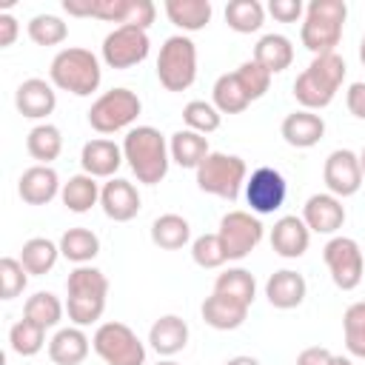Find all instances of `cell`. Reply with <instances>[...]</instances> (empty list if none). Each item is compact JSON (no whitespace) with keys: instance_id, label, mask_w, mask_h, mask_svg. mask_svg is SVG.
<instances>
[{"instance_id":"6da1fadb","label":"cell","mask_w":365,"mask_h":365,"mask_svg":"<svg viewBox=\"0 0 365 365\" xmlns=\"http://www.w3.org/2000/svg\"><path fill=\"white\" fill-rule=\"evenodd\" d=\"M123 157H125L131 174L137 177V182H143V185H157L160 180H165L168 163H171L168 143L154 125L128 128V134L123 140Z\"/></svg>"},{"instance_id":"7a4b0ae2","label":"cell","mask_w":365,"mask_h":365,"mask_svg":"<svg viewBox=\"0 0 365 365\" xmlns=\"http://www.w3.org/2000/svg\"><path fill=\"white\" fill-rule=\"evenodd\" d=\"M108 299V277L94 265H77L66 279V314L71 325H94Z\"/></svg>"},{"instance_id":"3957f363","label":"cell","mask_w":365,"mask_h":365,"mask_svg":"<svg viewBox=\"0 0 365 365\" xmlns=\"http://www.w3.org/2000/svg\"><path fill=\"white\" fill-rule=\"evenodd\" d=\"M345 60L331 51V54H319L308 63V68L294 80V97L305 111H319L325 106L334 103L342 80H345Z\"/></svg>"},{"instance_id":"277c9868","label":"cell","mask_w":365,"mask_h":365,"mask_svg":"<svg viewBox=\"0 0 365 365\" xmlns=\"http://www.w3.org/2000/svg\"><path fill=\"white\" fill-rule=\"evenodd\" d=\"M345 17H348L345 0H311L305 6V17H302V26H299L302 46L314 57L336 51L339 40H342Z\"/></svg>"},{"instance_id":"5b68a950","label":"cell","mask_w":365,"mask_h":365,"mask_svg":"<svg viewBox=\"0 0 365 365\" xmlns=\"http://www.w3.org/2000/svg\"><path fill=\"white\" fill-rule=\"evenodd\" d=\"M48 80L60 91H68L74 97H88L100 88L103 68H100V60L94 51L68 46L54 54V60L48 66Z\"/></svg>"},{"instance_id":"8992f818","label":"cell","mask_w":365,"mask_h":365,"mask_svg":"<svg viewBox=\"0 0 365 365\" xmlns=\"http://www.w3.org/2000/svg\"><path fill=\"white\" fill-rule=\"evenodd\" d=\"M245 180H248L245 160L225 151H211L197 168V188L228 202L240 197V191L245 188Z\"/></svg>"},{"instance_id":"52a82bcc","label":"cell","mask_w":365,"mask_h":365,"mask_svg":"<svg viewBox=\"0 0 365 365\" xmlns=\"http://www.w3.org/2000/svg\"><path fill=\"white\" fill-rule=\"evenodd\" d=\"M157 80L165 91H185L197 80V46L185 34H171L157 54Z\"/></svg>"},{"instance_id":"ba28073f","label":"cell","mask_w":365,"mask_h":365,"mask_svg":"<svg viewBox=\"0 0 365 365\" xmlns=\"http://www.w3.org/2000/svg\"><path fill=\"white\" fill-rule=\"evenodd\" d=\"M140 111H143V103L131 88H111L91 103L88 125L100 134H114V131L131 128Z\"/></svg>"},{"instance_id":"9c48e42d","label":"cell","mask_w":365,"mask_h":365,"mask_svg":"<svg viewBox=\"0 0 365 365\" xmlns=\"http://www.w3.org/2000/svg\"><path fill=\"white\" fill-rule=\"evenodd\" d=\"M91 348L106 365H145V345L125 322L97 325Z\"/></svg>"},{"instance_id":"30bf717a","label":"cell","mask_w":365,"mask_h":365,"mask_svg":"<svg viewBox=\"0 0 365 365\" xmlns=\"http://www.w3.org/2000/svg\"><path fill=\"white\" fill-rule=\"evenodd\" d=\"M322 259L331 271V279L339 291H354L362 282L365 274V259H362V248L356 240L351 237H331L322 248Z\"/></svg>"},{"instance_id":"8fae6325","label":"cell","mask_w":365,"mask_h":365,"mask_svg":"<svg viewBox=\"0 0 365 365\" xmlns=\"http://www.w3.org/2000/svg\"><path fill=\"white\" fill-rule=\"evenodd\" d=\"M148 51H151L148 31H143V29H137V26H117L114 31L106 34L103 48H100L103 63H106L108 68H117V71L143 63V60L148 57Z\"/></svg>"},{"instance_id":"7c38bea8","label":"cell","mask_w":365,"mask_h":365,"mask_svg":"<svg viewBox=\"0 0 365 365\" xmlns=\"http://www.w3.org/2000/svg\"><path fill=\"white\" fill-rule=\"evenodd\" d=\"M217 234L222 240V248H225L228 259H245L262 242L265 225L251 211H228L220 220V231Z\"/></svg>"},{"instance_id":"4fadbf2b","label":"cell","mask_w":365,"mask_h":365,"mask_svg":"<svg viewBox=\"0 0 365 365\" xmlns=\"http://www.w3.org/2000/svg\"><path fill=\"white\" fill-rule=\"evenodd\" d=\"M322 180H325V188L328 194L345 200V197H354L359 188H362V168H359V154H354L351 148H336L325 157V165H322Z\"/></svg>"},{"instance_id":"5bb4252c","label":"cell","mask_w":365,"mask_h":365,"mask_svg":"<svg viewBox=\"0 0 365 365\" xmlns=\"http://www.w3.org/2000/svg\"><path fill=\"white\" fill-rule=\"evenodd\" d=\"M285 197H288V182L271 165L251 171V177L245 180V200L254 214H274L277 208H282Z\"/></svg>"},{"instance_id":"9a60e30c","label":"cell","mask_w":365,"mask_h":365,"mask_svg":"<svg viewBox=\"0 0 365 365\" xmlns=\"http://www.w3.org/2000/svg\"><path fill=\"white\" fill-rule=\"evenodd\" d=\"M302 220L311 228V234H334L345 222V205L334 194H311L302 205Z\"/></svg>"},{"instance_id":"2e32d148","label":"cell","mask_w":365,"mask_h":365,"mask_svg":"<svg viewBox=\"0 0 365 365\" xmlns=\"http://www.w3.org/2000/svg\"><path fill=\"white\" fill-rule=\"evenodd\" d=\"M14 106L29 120H46L57 108V91L43 77H29L14 91Z\"/></svg>"},{"instance_id":"e0dca14e","label":"cell","mask_w":365,"mask_h":365,"mask_svg":"<svg viewBox=\"0 0 365 365\" xmlns=\"http://www.w3.org/2000/svg\"><path fill=\"white\" fill-rule=\"evenodd\" d=\"M123 145H117L114 140H88L80 151V165L83 174L94 177V180H111L117 174V168L123 165Z\"/></svg>"},{"instance_id":"ac0fdd59","label":"cell","mask_w":365,"mask_h":365,"mask_svg":"<svg viewBox=\"0 0 365 365\" xmlns=\"http://www.w3.org/2000/svg\"><path fill=\"white\" fill-rule=\"evenodd\" d=\"M103 214L114 222H128L140 214V191L123 177H111L100 191Z\"/></svg>"},{"instance_id":"d6986e66","label":"cell","mask_w":365,"mask_h":365,"mask_svg":"<svg viewBox=\"0 0 365 365\" xmlns=\"http://www.w3.org/2000/svg\"><path fill=\"white\" fill-rule=\"evenodd\" d=\"M63 191V182L51 165H31L17 180V194L29 205H48Z\"/></svg>"},{"instance_id":"ffe728a7","label":"cell","mask_w":365,"mask_h":365,"mask_svg":"<svg viewBox=\"0 0 365 365\" xmlns=\"http://www.w3.org/2000/svg\"><path fill=\"white\" fill-rule=\"evenodd\" d=\"M311 245V228L305 225L302 217L297 214H288V217H279L271 228V248L274 254L285 257V259H297L308 251Z\"/></svg>"},{"instance_id":"44dd1931","label":"cell","mask_w":365,"mask_h":365,"mask_svg":"<svg viewBox=\"0 0 365 365\" xmlns=\"http://www.w3.org/2000/svg\"><path fill=\"white\" fill-rule=\"evenodd\" d=\"M305 294H308L305 277H302L299 271H291V268L274 271V274L268 277V282H265V297H268V302H271L274 308H279V311H291V308L302 305Z\"/></svg>"},{"instance_id":"7402d4cb","label":"cell","mask_w":365,"mask_h":365,"mask_svg":"<svg viewBox=\"0 0 365 365\" xmlns=\"http://www.w3.org/2000/svg\"><path fill=\"white\" fill-rule=\"evenodd\" d=\"M279 134L288 145L294 148H314L322 137H325V120L317 114V111H291L282 125H279Z\"/></svg>"},{"instance_id":"603a6c76","label":"cell","mask_w":365,"mask_h":365,"mask_svg":"<svg viewBox=\"0 0 365 365\" xmlns=\"http://www.w3.org/2000/svg\"><path fill=\"white\" fill-rule=\"evenodd\" d=\"M200 314H202V322L211 325L214 331H234L248 319V305L214 291L211 297L202 299Z\"/></svg>"},{"instance_id":"cb8c5ba5","label":"cell","mask_w":365,"mask_h":365,"mask_svg":"<svg viewBox=\"0 0 365 365\" xmlns=\"http://www.w3.org/2000/svg\"><path fill=\"white\" fill-rule=\"evenodd\" d=\"M88 351H91V339L86 336L80 325L60 328L48 339V359L54 365H80L88 356Z\"/></svg>"},{"instance_id":"d4e9b609","label":"cell","mask_w":365,"mask_h":365,"mask_svg":"<svg viewBox=\"0 0 365 365\" xmlns=\"http://www.w3.org/2000/svg\"><path fill=\"white\" fill-rule=\"evenodd\" d=\"M148 345L160 354V356H174L188 345V322L177 314H165L160 319H154L151 331H148Z\"/></svg>"},{"instance_id":"484cf974","label":"cell","mask_w":365,"mask_h":365,"mask_svg":"<svg viewBox=\"0 0 365 365\" xmlns=\"http://www.w3.org/2000/svg\"><path fill=\"white\" fill-rule=\"evenodd\" d=\"M251 60L259 63V66L274 77V74L285 71V68L294 63V46H291V40H288L285 34H274V31H271V34H262V37L257 40Z\"/></svg>"},{"instance_id":"4316f807","label":"cell","mask_w":365,"mask_h":365,"mask_svg":"<svg viewBox=\"0 0 365 365\" xmlns=\"http://www.w3.org/2000/svg\"><path fill=\"white\" fill-rule=\"evenodd\" d=\"M168 151H171V160L180 165V168H200V163L211 154L208 148V137L205 134H197L191 128H180L171 134L168 140Z\"/></svg>"},{"instance_id":"83f0119b","label":"cell","mask_w":365,"mask_h":365,"mask_svg":"<svg viewBox=\"0 0 365 365\" xmlns=\"http://www.w3.org/2000/svg\"><path fill=\"white\" fill-rule=\"evenodd\" d=\"M168 20L182 31H200L211 23L214 6L211 0H165Z\"/></svg>"},{"instance_id":"f1b7e54d","label":"cell","mask_w":365,"mask_h":365,"mask_svg":"<svg viewBox=\"0 0 365 365\" xmlns=\"http://www.w3.org/2000/svg\"><path fill=\"white\" fill-rule=\"evenodd\" d=\"M57 245H60V257H66L74 265H88L100 254V237L91 228H83V225L63 231Z\"/></svg>"},{"instance_id":"f546056e","label":"cell","mask_w":365,"mask_h":365,"mask_svg":"<svg viewBox=\"0 0 365 365\" xmlns=\"http://www.w3.org/2000/svg\"><path fill=\"white\" fill-rule=\"evenodd\" d=\"M100 191H103V188L97 185L94 177H88V174H74V177H68V180L63 182L60 200H63V205H66L68 211L86 214V211H91V208L100 202Z\"/></svg>"},{"instance_id":"4dcf8cb0","label":"cell","mask_w":365,"mask_h":365,"mask_svg":"<svg viewBox=\"0 0 365 365\" xmlns=\"http://www.w3.org/2000/svg\"><path fill=\"white\" fill-rule=\"evenodd\" d=\"M26 151L31 154V160H37V165H51L60 154H63V134L57 125L51 123H40L29 131L26 137Z\"/></svg>"},{"instance_id":"1f68e13d","label":"cell","mask_w":365,"mask_h":365,"mask_svg":"<svg viewBox=\"0 0 365 365\" xmlns=\"http://www.w3.org/2000/svg\"><path fill=\"white\" fill-rule=\"evenodd\" d=\"M191 240V225L180 214H160L151 222V242L163 251H180Z\"/></svg>"},{"instance_id":"d6a6232c","label":"cell","mask_w":365,"mask_h":365,"mask_svg":"<svg viewBox=\"0 0 365 365\" xmlns=\"http://www.w3.org/2000/svg\"><path fill=\"white\" fill-rule=\"evenodd\" d=\"M57 257H60V245L51 242V240H46V237H31L20 248V262H23V268L31 277L48 274L57 265Z\"/></svg>"},{"instance_id":"836d02e7","label":"cell","mask_w":365,"mask_h":365,"mask_svg":"<svg viewBox=\"0 0 365 365\" xmlns=\"http://www.w3.org/2000/svg\"><path fill=\"white\" fill-rule=\"evenodd\" d=\"M211 97H214V106H217L220 114H242L251 106V100H248L245 88L240 86L234 71L217 77V83L211 88Z\"/></svg>"},{"instance_id":"e575fe53","label":"cell","mask_w":365,"mask_h":365,"mask_svg":"<svg viewBox=\"0 0 365 365\" xmlns=\"http://www.w3.org/2000/svg\"><path fill=\"white\" fill-rule=\"evenodd\" d=\"M63 311H66V305L57 299V294H51V291H37V294H31L29 299H26V305H23V317L26 319H31V322H37L40 328H54V325H60V319H63Z\"/></svg>"},{"instance_id":"d590c367","label":"cell","mask_w":365,"mask_h":365,"mask_svg":"<svg viewBox=\"0 0 365 365\" xmlns=\"http://www.w3.org/2000/svg\"><path fill=\"white\" fill-rule=\"evenodd\" d=\"M225 23L237 34L259 31V26L265 23V6L259 0H231L225 6Z\"/></svg>"},{"instance_id":"8d00e7d4","label":"cell","mask_w":365,"mask_h":365,"mask_svg":"<svg viewBox=\"0 0 365 365\" xmlns=\"http://www.w3.org/2000/svg\"><path fill=\"white\" fill-rule=\"evenodd\" d=\"M214 291L217 294H225L231 299H240L251 308L254 297H257V282H254V274L245 271V268H228L222 271L217 279H214Z\"/></svg>"},{"instance_id":"74e56055","label":"cell","mask_w":365,"mask_h":365,"mask_svg":"<svg viewBox=\"0 0 365 365\" xmlns=\"http://www.w3.org/2000/svg\"><path fill=\"white\" fill-rule=\"evenodd\" d=\"M9 345H11V351L14 354H20V356H34V354H40L43 351V345H46V328H40L37 322H31V319H17L14 325H11V331H9Z\"/></svg>"},{"instance_id":"f35d334b","label":"cell","mask_w":365,"mask_h":365,"mask_svg":"<svg viewBox=\"0 0 365 365\" xmlns=\"http://www.w3.org/2000/svg\"><path fill=\"white\" fill-rule=\"evenodd\" d=\"M342 336L351 356L365 359V302H351L342 314Z\"/></svg>"},{"instance_id":"ab89813d","label":"cell","mask_w":365,"mask_h":365,"mask_svg":"<svg viewBox=\"0 0 365 365\" xmlns=\"http://www.w3.org/2000/svg\"><path fill=\"white\" fill-rule=\"evenodd\" d=\"M26 29L37 46H60L68 37V26L57 14H34Z\"/></svg>"},{"instance_id":"60d3db41","label":"cell","mask_w":365,"mask_h":365,"mask_svg":"<svg viewBox=\"0 0 365 365\" xmlns=\"http://www.w3.org/2000/svg\"><path fill=\"white\" fill-rule=\"evenodd\" d=\"M182 123H185V128H191V131H197V134H211V131L220 128L222 114L217 111L214 103L191 100V103H185V108H182Z\"/></svg>"},{"instance_id":"b9f144b4","label":"cell","mask_w":365,"mask_h":365,"mask_svg":"<svg viewBox=\"0 0 365 365\" xmlns=\"http://www.w3.org/2000/svg\"><path fill=\"white\" fill-rule=\"evenodd\" d=\"M191 259L200 268H220V265H225L228 262V254L222 248L220 234H200L191 242Z\"/></svg>"},{"instance_id":"7bdbcfd3","label":"cell","mask_w":365,"mask_h":365,"mask_svg":"<svg viewBox=\"0 0 365 365\" xmlns=\"http://www.w3.org/2000/svg\"><path fill=\"white\" fill-rule=\"evenodd\" d=\"M26 282H29V271L23 268V262L14 257H3L0 259V297L3 299L20 297L26 291Z\"/></svg>"},{"instance_id":"ee69618b","label":"cell","mask_w":365,"mask_h":365,"mask_svg":"<svg viewBox=\"0 0 365 365\" xmlns=\"http://www.w3.org/2000/svg\"><path fill=\"white\" fill-rule=\"evenodd\" d=\"M234 74H237V80L245 88V94H248L251 103L259 100V97H265V91L271 88V74L259 63H254V60H245Z\"/></svg>"},{"instance_id":"f6af8a7d","label":"cell","mask_w":365,"mask_h":365,"mask_svg":"<svg viewBox=\"0 0 365 365\" xmlns=\"http://www.w3.org/2000/svg\"><path fill=\"white\" fill-rule=\"evenodd\" d=\"M131 9H134V0H91V17L106 23L125 26L131 17Z\"/></svg>"},{"instance_id":"bcb514c9","label":"cell","mask_w":365,"mask_h":365,"mask_svg":"<svg viewBox=\"0 0 365 365\" xmlns=\"http://www.w3.org/2000/svg\"><path fill=\"white\" fill-rule=\"evenodd\" d=\"M268 14L279 23H297L299 17H305V6L299 0H271Z\"/></svg>"},{"instance_id":"7dc6e473","label":"cell","mask_w":365,"mask_h":365,"mask_svg":"<svg viewBox=\"0 0 365 365\" xmlns=\"http://www.w3.org/2000/svg\"><path fill=\"white\" fill-rule=\"evenodd\" d=\"M345 106L356 120H365V83H351L345 91Z\"/></svg>"},{"instance_id":"c3c4849f","label":"cell","mask_w":365,"mask_h":365,"mask_svg":"<svg viewBox=\"0 0 365 365\" xmlns=\"http://www.w3.org/2000/svg\"><path fill=\"white\" fill-rule=\"evenodd\" d=\"M331 351L328 348H322V345H311V348H305V351H299V356H297V365H331Z\"/></svg>"},{"instance_id":"681fc988","label":"cell","mask_w":365,"mask_h":365,"mask_svg":"<svg viewBox=\"0 0 365 365\" xmlns=\"http://www.w3.org/2000/svg\"><path fill=\"white\" fill-rule=\"evenodd\" d=\"M17 31H20V23H17V20H14L9 11H3V14H0V48L14 46Z\"/></svg>"},{"instance_id":"f907efd6","label":"cell","mask_w":365,"mask_h":365,"mask_svg":"<svg viewBox=\"0 0 365 365\" xmlns=\"http://www.w3.org/2000/svg\"><path fill=\"white\" fill-rule=\"evenodd\" d=\"M63 11L71 17H91V0H63Z\"/></svg>"},{"instance_id":"816d5d0a","label":"cell","mask_w":365,"mask_h":365,"mask_svg":"<svg viewBox=\"0 0 365 365\" xmlns=\"http://www.w3.org/2000/svg\"><path fill=\"white\" fill-rule=\"evenodd\" d=\"M225 365H262L257 356H248V354H240V356H231L225 359Z\"/></svg>"},{"instance_id":"f5cc1de1","label":"cell","mask_w":365,"mask_h":365,"mask_svg":"<svg viewBox=\"0 0 365 365\" xmlns=\"http://www.w3.org/2000/svg\"><path fill=\"white\" fill-rule=\"evenodd\" d=\"M331 365H354V362H351L348 356H336V354H334V356H331Z\"/></svg>"},{"instance_id":"db71d44e","label":"cell","mask_w":365,"mask_h":365,"mask_svg":"<svg viewBox=\"0 0 365 365\" xmlns=\"http://www.w3.org/2000/svg\"><path fill=\"white\" fill-rule=\"evenodd\" d=\"M359 63L365 66V34H362V43H359Z\"/></svg>"},{"instance_id":"11a10c76","label":"cell","mask_w":365,"mask_h":365,"mask_svg":"<svg viewBox=\"0 0 365 365\" xmlns=\"http://www.w3.org/2000/svg\"><path fill=\"white\" fill-rule=\"evenodd\" d=\"M359 168H362V177H365V148L359 151Z\"/></svg>"},{"instance_id":"9f6ffc18","label":"cell","mask_w":365,"mask_h":365,"mask_svg":"<svg viewBox=\"0 0 365 365\" xmlns=\"http://www.w3.org/2000/svg\"><path fill=\"white\" fill-rule=\"evenodd\" d=\"M157 365H180V362H174V359H160Z\"/></svg>"}]
</instances>
